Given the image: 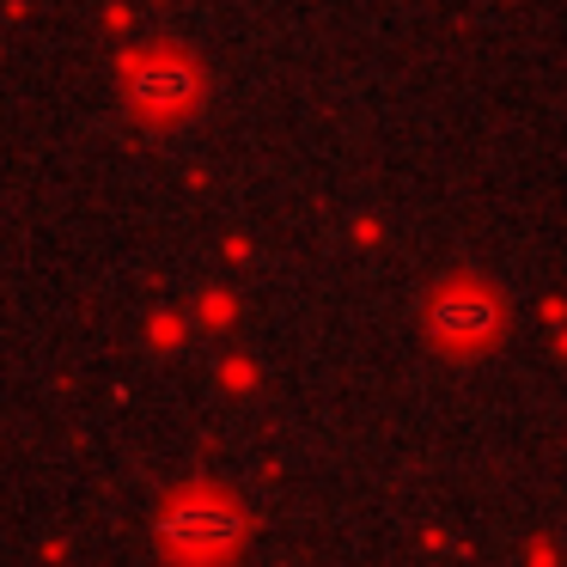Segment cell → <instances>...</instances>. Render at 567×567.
<instances>
[{"label": "cell", "instance_id": "2", "mask_svg": "<svg viewBox=\"0 0 567 567\" xmlns=\"http://www.w3.org/2000/svg\"><path fill=\"white\" fill-rule=\"evenodd\" d=\"M189 92H196V74H189V68H177V62L141 74V104H153V111H165V104H184Z\"/></svg>", "mask_w": 567, "mask_h": 567}, {"label": "cell", "instance_id": "1", "mask_svg": "<svg viewBox=\"0 0 567 567\" xmlns=\"http://www.w3.org/2000/svg\"><path fill=\"white\" fill-rule=\"evenodd\" d=\"M159 537H165V549L184 555V561H214V555H233V543L245 537V525H238V513L226 501H214V494H189V501L165 506Z\"/></svg>", "mask_w": 567, "mask_h": 567}]
</instances>
